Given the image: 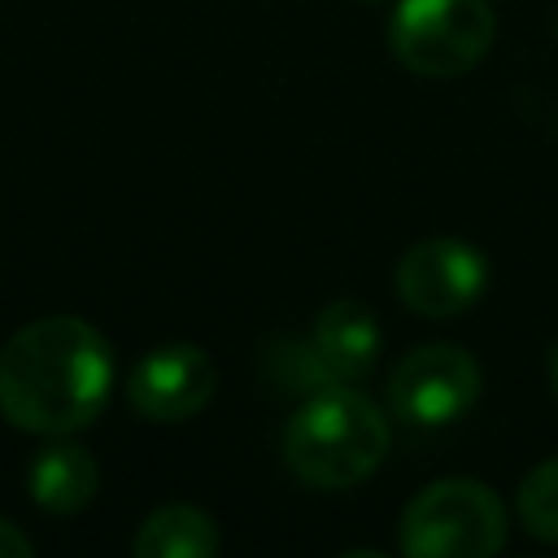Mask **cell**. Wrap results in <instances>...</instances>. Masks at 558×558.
Wrapping results in <instances>:
<instances>
[{"label":"cell","instance_id":"obj_8","mask_svg":"<svg viewBox=\"0 0 558 558\" xmlns=\"http://www.w3.org/2000/svg\"><path fill=\"white\" fill-rule=\"evenodd\" d=\"M310 344H314V353L323 357V366L336 384H353L375 366L384 331H379V318H375L371 305H362L353 296H340L314 318Z\"/></svg>","mask_w":558,"mask_h":558},{"label":"cell","instance_id":"obj_4","mask_svg":"<svg viewBox=\"0 0 558 558\" xmlns=\"http://www.w3.org/2000/svg\"><path fill=\"white\" fill-rule=\"evenodd\" d=\"M497 35V13L488 0H397L388 17L392 57L423 78L466 74Z\"/></svg>","mask_w":558,"mask_h":558},{"label":"cell","instance_id":"obj_1","mask_svg":"<svg viewBox=\"0 0 558 558\" xmlns=\"http://www.w3.org/2000/svg\"><path fill=\"white\" fill-rule=\"evenodd\" d=\"M113 392L109 340L74 314L17 327L0 349V414L35 436L83 432Z\"/></svg>","mask_w":558,"mask_h":558},{"label":"cell","instance_id":"obj_6","mask_svg":"<svg viewBox=\"0 0 558 558\" xmlns=\"http://www.w3.org/2000/svg\"><path fill=\"white\" fill-rule=\"evenodd\" d=\"M488 283V262L475 244L458 235H427L410 244L397 262V296L423 318H458L480 301Z\"/></svg>","mask_w":558,"mask_h":558},{"label":"cell","instance_id":"obj_12","mask_svg":"<svg viewBox=\"0 0 558 558\" xmlns=\"http://www.w3.org/2000/svg\"><path fill=\"white\" fill-rule=\"evenodd\" d=\"M514 506H519V519L523 527L545 541V545H558V458L532 466L514 493Z\"/></svg>","mask_w":558,"mask_h":558},{"label":"cell","instance_id":"obj_2","mask_svg":"<svg viewBox=\"0 0 558 558\" xmlns=\"http://www.w3.org/2000/svg\"><path fill=\"white\" fill-rule=\"evenodd\" d=\"M384 453L388 418L366 392L349 384L310 392L283 427V462L310 488H349L366 480L384 462Z\"/></svg>","mask_w":558,"mask_h":558},{"label":"cell","instance_id":"obj_15","mask_svg":"<svg viewBox=\"0 0 558 558\" xmlns=\"http://www.w3.org/2000/svg\"><path fill=\"white\" fill-rule=\"evenodd\" d=\"M366 4H379V0H366Z\"/></svg>","mask_w":558,"mask_h":558},{"label":"cell","instance_id":"obj_7","mask_svg":"<svg viewBox=\"0 0 558 558\" xmlns=\"http://www.w3.org/2000/svg\"><path fill=\"white\" fill-rule=\"evenodd\" d=\"M218 388V366L201 344L174 340L144 353L126 379V401L153 423H183L209 405Z\"/></svg>","mask_w":558,"mask_h":558},{"label":"cell","instance_id":"obj_11","mask_svg":"<svg viewBox=\"0 0 558 558\" xmlns=\"http://www.w3.org/2000/svg\"><path fill=\"white\" fill-rule=\"evenodd\" d=\"M262 379H266L270 388H279V392H301V397H310V392L336 384V379L327 375L323 357L314 353L310 336H305V340H288V336H283V340H270V344L262 349Z\"/></svg>","mask_w":558,"mask_h":558},{"label":"cell","instance_id":"obj_9","mask_svg":"<svg viewBox=\"0 0 558 558\" xmlns=\"http://www.w3.org/2000/svg\"><path fill=\"white\" fill-rule=\"evenodd\" d=\"M26 488H31V501L48 514H78L96 497L100 471H96V458L83 445L52 440L31 458Z\"/></svg>","mask_w":558,"mask_h":558},{"label":"cell","instance_id":"obj_5","mask_svg":"<svg viewBox=\"0 0 558 558\" xmlns=\"http://www.w3.org/2000/svg\"><path fill=\"white\" fill-rule=\"evenodd\" d=\"M480 362L462 344H418L388 375V405L418 427H445L462 418L480 397Z\"/></svg>","mask_w":558,"mask_h":558},{"label":"cell","instance_id":"obj_13","mask_svg":"<svg viewBox=\"0 0 558 558\" xmlns=\"http://www.w3.org/2000/svg\"><path fill=\"white\" fill-rule=\"evenodd\" d=\"M31 554H35V541L0 514V558H31Z\"/></svg>","mask_w":558,"mask_h":558},{"label":"cell","instance_id":"obj_3","mask_svg":"<svg viewBox=\"0 0 558 558\" xmlns=\"http://www.w3.org/2000/svg\"><path fill=\"white\" fill-rule=\"evenodd\" d=\"M510 532L501 497L466 475H449L414 493L401 510L397 536L410 558H493Z\"/></svg>","mask_w":558,"mask_h":558},{"label":"cell","instance_id":"obj_14","mask_svg":"<svg viewBox=\"0 0 558 558\" xmlns=\"http://www.w3.org/2000/svg\"><path fill=\"white\" fill-rule=\"evenodd\" d=\"M549 375H554V392H558V344H554V353H549Z\"/></svg>","mask_w":558,"mask_h":558},{"label":"cell","instance_id":"obj_10","mask_svg":"<svg viewBox=\"0 0 558 558\" xmlns=\"http://www.w3.org/2000/svg\"><path fill=\"white\" fill-rule=\"evenodd\" d=\"M218 549H222V536H218L214 514L187 501L153 510L131 536L135 558H214Z\"/></svg>","mask_w":558,"mask_h":558}]
</instances>
